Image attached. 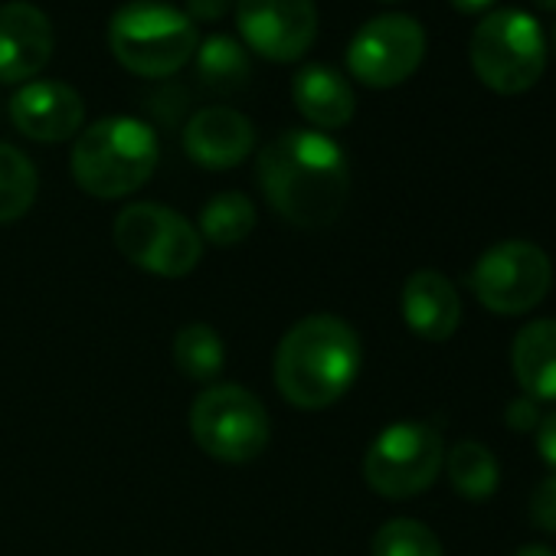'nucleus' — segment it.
<instances>
[{
  "mask_svg": "<svg viewBox=\"0 0 556 556\" xmlns=\"http://www.w3.org/2000/svg\"><path fill=\"white\" fill-rule=\"evenodd\" d=\"M255 174L268 206L302 229L334 223L348 203V154L334 138L315 128H292L268 141Z\"/></svg>",
  "mask_w": 556,
  "mask_h": 556,
  "instance_id": "obj_1",
  "label": "nucleus"
},
{
  "mask_svg": "<svg viewBox=\"0 0 556 556\" xmlns=\"http://www.w3.org/2000/svg\"><path fill=\"white\" fill-rule=\"evenodd\" d=\"M361 338L338 315H308L286 331L275 351V387L299 409H328L361 374Z\"/></svg>",
  "mask_w": 556,
  "mask_h": 556,
  "instance_id": "obj_2",
  "label": "nucleus"
},
{
  "mask_svg": "<svg viewBox=\"0 0 556 556\" xmlns=\"http://www.w3.org/2000/svg\"><path fill=\"white\" fill-rule=\"evenodd\" d=\"M161 148L148 122L109 115L83 128L73 144V180L99 200H118L141 190L157 170Z\"/></svg>",
  "mask_w": 556,
  "mask_h": 556,
  "instance_id": "obj_3",
  "label": "nucleus"
},
{
  "mask_svg": "<svg viewBox=\"0 0 556 556\" xmlns=\"http://www.w3.org/2000/svg\"><path fill=\"white\" fill-rule=\"evenodd\" d=\"M197 24L164 0H128L109 21L112 56L141 79H164L197 53Z\"/></svg>",
  "mask_w": 556,
  "mask_h": 556,
  "instance_id": "obj_4",
  "label": "nucleus"
},
{
  "mask_svg": "<svg viewBox=\"0 0 556 556\" xmlns=\"http://www.w3.org/2000/svg\"><path fill=\"white\" fill-rule=\"evenodd\" d=\"M471 70L497 96H520L533 89L546 66V40L536 17L527 11H494L478 21L471 34Z\"/></svg>",
  "mask_w": 556,
  "mask_h": 556,
  "instance_id": "obj_5",
  "label": "nucleus"
},
{
  "mask_svg": "<svg viewBox=\"0 0 556 556\" xmlns=\"http://www.w3.org/2000/svg\"><path fill=\"white\" fill-rule=\"evenodd\" d=\"M190 435L203 455L226 465H245L268 448L271 426L255 393L236 383H219L193 400Z\"/></svg>",
  "mask_w": 556,
  "mask_h": 556,
  "instance_id": "obj_6",
  "label": "nucleus"
},
{
  "mask_svg": "<svg viewBox=\"0 0 556 556\" xmlns=\"http://www.w3.org/2000/svg\"><path fill=\"white\" fill-rule=\"evenodd\" d=\"M112 236L131 265L161 278H184L203 258V239L197 226L161 203L125 206L115 216Z\"/></svg>",
  "mask_w": 556,
  "mask_h": 556,
  "instance_id": "obj_7",
  "label": "nucleus"
},
{
  "mask_svg": "<svg viewBox=\"0 0 556 556\" xmlns=\"http://www.w3.org/2000/svg\"><path fill=\"white\" fill-rule=\"evenodd\" d=\"M445 465L442 435L419 419H403L387 426L364 455L367 484L390 501L416 497L439 478Z\"/></svg>",
  "mask_w": 556,
  "mask_h": 556,
  "instance_id": "obj_8",
  "label": "nucleus"
},
{
  "mask_svg": "<svg viewBox=\"0 0 556 556\" xmlns=\"http://www.w3.org/2000/svg\"><path fill=\"white\" fill-rule=\"evenodd\" d=\"M468 282L481 308L504 318L527 315L546 299L553 286V265L540 245L527 239H504L481 252Z\"/></svg>",
  "mask_w": 556,
  "mask_h": 556,
  "instance_id": "obj_9",
  "label": "nucleus"
},
{
  "mask_svg": "<svg viewBox=\"0 0 556 556\" xmlns=\"http://www.w3.org/2000/svg\"><path fill=\"white\" fill-rule=\"evenodd\" d=\"M426 60V30L409 14H380L367 21L351 47L348 70L370 89H393L416 76Z\"/></svg>",
  "mask_w": 556,
  "mask_h": 556,
  "instance_id": "obj_10",
  "label": "nucleus"
},
{
  "mask_svg": "<svg viewBox=\"0 0 556 556\" xmlns=\"http://www.w3.org/2000/svg\"><path fill=\"white\" fill-rule=\"evenodd\" d=\"M239 43L271 63H295L318 40L315 0H236Z\"/></svg>",
  "mask_w": 556,
  "mask_h": 556,
  "instance_id": "obj_11",
  "label": "nucleus"
},
{
  "mask_svg": "<svg viewBox=\"0 0 556 556\" xmlns=\"http://www.w3.org/2000/svg\"><path fill=\"white\" fill-rule=\"evenodd\" d=\"M11 122L14 128L40 144H60L83 131L86 102L83 96L60 79H30L11 96Z\"/></svg>",
  "mask_w": 556,
  "mask_h": 556,
  "instance_id": "obj_12",
  "label": "nucleus"
},
{
  "mask_svg": "<svg viewBox=\"0 0 556 556\" xmlns=\"http://www.w3.org/2000/svg\"><path fill=\"white\" fill-rule=\"evenodd\" d=\"M56 53V30L30 0L0 8V83L24 86L37 79Z\"/></svg>",
  "mask_w": 556,
  "mask_h": 556,
  "instance_id": "obj_13",
  "label": "nucleus"
},
{
  "mask_svg": "<svg viewBox=\"0 0 556 556\" xmlns=\"http://www.w3.org/2000/svg\"><path fill=\"white\" fill-rule=\"evenodd\" d=\"M255 148L252 122L226 105L200 109L184 128V151L193 164L206 170H232Z\"/></svg>",
  "mask_w": 556,
  "mask_h": 556,
  "instance_id": "obj_14",
  "label": "nucleus"
},
{
  "mask_svg": "<svg viewBox=\"0 0 556 556\" xmlns=\"http://www.w3.org/2000/svg\"><path fill=\"white\" fill-rule=\"evenodd\" d=\"M400 308H403L406 328L416 338L432 341V344L448 341L462 325V299L455 286L442 271H432V268H422L406 278Z\"/></svg>",
  "mask_w": 556,
  "mask_h": 556,
  "instance_id": "obj_15",
  "label": "nucleus"
},
{
  "mask_svg": "<svg viewBox=\"0 0 556 556\" xmlns=\"http://www.w3.org/2000/svg\"><path fill=\"white\" fill-rule=\"evenodd\" d=\"M292 102L315 131H334L351 125L357 96L351 83L328 63H308L292 76Z\"/></svg>",
  "mask_w": 556,
  "mask_h": 556,
  "instance_id": "obj_16",
  "label": "nucleus"
},
{
  "mask_svg": "<svg viewBox=\"0 0 556 556\" xmlns=\"http://www.w3.org/2000/svg\"><path fill=\"white\" fill-rule=\"evenodd\" d=\"M514 377L533 403H556V321H530L510 348Z\"/></svg>",
  "mask_w": 556,
  "mask_h": 556,
  "instance_id": "obj_17",
  "label": "nucleus"
},
{
  "mask_svg": "<svg viewBox=\"0 0 556 556\" xmlns=\"http://www.w3.org/2000/svg\"><path fill=\"white\" fill-rule=\"evenodd\" d=\"M197 76L216 96H236L252 76L249 50L229 34H210L197 43Z\"/></svg>",
  "mask_w": 556,
  "mask_h": 556,
  "instance_id": "obj_18",
  "label": "nucleus"
},
{
  "mask_svg": "<svg viewBox=\"0 0 556 556\" xmlns=\"http://www.w3.org/2000/svg\"><path fill=\"white\" fill-rule=\"evenodd\" d=\"M255 219H258L255 203L239 190H226L203 203L197 232L203 242H213V245H239L252 236Z\"/></svg>",
  "mask_w": 556,
  "mask_h": 556,
  "instance_id": "obj_19",
  "label": "nucleus"
},
{
  "mask_svg": "<svg viewBox=\"0 0 556 556\" xmlns=\"http://www.w3.org/2000/svg\"><path fill=\"white\" fill-rule=\"evenodd\" d=\"M445 468H448V481L452 488L465 497V501H488L494 491H497V481H501V468H497V458L491 455V448H484L481 442H458L448 448V458H445Z\"/></svg>",
  "mask_w": 556,
  "mask_h": 556,
  "instance_id": "obj_20",
  "label": "nucleus"
},
{
  "mask_svg": "<svg viewBox=\"0 0 556 556\" xmlns=\"http://www.w3.org/2000/svg\"><path fill=\"white\" fill-rule=\"evenodd\" d=\"M174 364L193 383H210L226 367L223 338L210 325H184L174 338Z\"/></svg>",
  "mask_w": 556,
  "mask_h": 556,
  "instance_id": "obj_21",
  "label": "nucleus"
},
{
  "mask_svg": "<svg viewBox=\"0 0 556 556\" xmlns=\"http://www.w3.org/2000/svg\"><path fill=\"white\" fill-rule=\"evenodd\" d=\"M37 187L40 177L34 161L14 144H0V223L27 216L37 200Z\"/></svg>",
  "mask_w": 556,
  "mask_h": 556,
  "instance_id": "obj_22",
  "label": "nucleus"
},
{
  "mask_svg": "<svg viewBox=\"0 0 556 556\" xmlns=\"http://www.w3.org/2000/svg\"><path fill=\"white\" fill-rule=\"evenodd\" d=\"M370 556H442V543L422 520L396 517L374 533Z\"/></svg>",
  "mask_w": 556,
  "mask_h": 556,
  "instance_id": "obj_23",
  "label": "nucleus"
},
{
  "mask_svg": "<svg viewBox=\"0 0 556 556\" xmlns=\"http://www.w3.org/2000/svg\"><path fill=\"white\" fill-rule=\"evenodd\" d=\"M530 517L546 533H556V475L543 478L530 497Z\"/></svg>",
  "mask_w": 556,
  "mask_h": 556,
  "instance_id": "obj_24",
  "label": "nucleus"
},
{
  "mask_svg": "<svg viewBox=\"0 0 556 556\" xmlns=\"http://www.w3.org/2000/svg\"><path fill=\"white\" fill-rule=\"evenodd\" d=\"M236 8V0H187V17L193 24H216Z\"/></svg>",
  "mask_w": 556,
  "mask_h": 556,
  "instance_id": "obj_25",
  "label": "nucleus"
},
{
  "mask_svg": "<svg viewBox=\"0 0 556 556\" xmlns=\"http://www.w3.org/2000/svg\"><path fill=\"white\" fill-rule=\"evenodd\" d=\"M504 419H507V426L517 429V432H527V429H536V426H540V413H536V403H533L530 396L514 400V403L504 409Z\"/></svg>",
  "mask_w": 556,
  "mask_h": 556,
  "instance_id": "obj_26",
  "label": "nucleus"
},
{
  "mask_svg": "<svg viewBox=\"0 0 556 556\" xmlns=\"http://www.w3.org/2000/svg\"><path fill=\"white\" fill-rule=\"evenodd\" d=\"M536 452L546 462L549 475H556V413L540 419V426H536Z\"/></svg>",
  "mask_w": 556,
  "mask_h": 556,
  "instance_id": "obj_27",
  "label": "nucleus"
},
{
  "mask_svg": "<svg viewBox=\"0 0 556 556\" xmlns=\"http://www.w3.org/2000/svg\"><path fill=\"white\" fill-rule=\"evenodd\" d=\"M491 4H494V0H452V8L458 14H484Z\"/></svg>",
  "mask_w": 556,
  "mask_h": 556,
  "instance_id": "obj_28",
  "label": "nucleus"
},
{
  "mask_svg": "<svg viewBox=\"0 0 556 556\" xmlns=\"http://www.w3.org/2000/svg\"><path fill=\"white\" fill-rule=\"evenodd\" d=\"M514 556H556L549 546H543V543H527V546H520Z\"/></svg>",
  "mask_w": 556,
  "mask_h": 556,
  "instance_id": "obj_29",
  "label": "nucleus"
},
{
  "mask_svg": "<svg viewBox=\"0 0 556 556\" xmlns=\"http://www.w3.org/2000/svg\"><path fill=\"white\" fill-rule=\"evenodd\" d=\"M533 8H540V11H556V0H530Z\"/></svg>",
  "mask_w": 556,
  "mask_h": 556,
  "instance_id": "obj_30",
  "label": "nucleus"
},
{
  "mask_svg": "<svg viewBox=\"0 0 556 556\" xmlns=\"http://www.w3.org/2000/svg\"><path fill=\"white\" fill-rule=\"evenodd\" d=\"M553 47H556V30H553Z\"/></svg>",
  "mask_w": 556,
  "mask_h": 556,
  "instance_id": "obj_31",
  "label": "nucleus"
}]
</instances>
